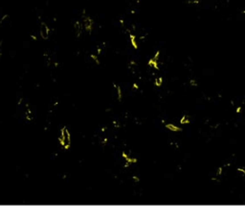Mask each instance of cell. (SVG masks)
<instances>
[{"mask_svg":"<svg viewBox=\"0 0 245 221\" xmlns=\"http://www.w3.org/2000/svg\"><path fill=\"white\" fill-rule=\"evenodd\" d=\"M59 143L61 144L62 147H64L65 149L69 148L70 144H71V136H70V133L69 131L67 130L66 128H63L60 132L59 138Z\"/></svg>","mask_w":245,"mask_h":221,"instance_id":"cell-1","label":"cell"},{"mask_svg":"<svg viewBox=\"0 0 245 221\" xmlns=\"http://www.w3.org/2000/svg\"><path fill=\"white\" fill-rule=\"evenodd\" d=\"M39 34H40L41 38L43 39H48L50 36V29L46 23L42 22L40 25V29H39Z\"/></svg>","mask_w":245,"mask_h":221,"instance_id":"cell-2","label":"cell"},{"mask_svg":"<svg viewBox=\"0 0 245 221\" xmlns=\"http://www.w3.org/2000/svg\"><path fill=\"white\" fill-rule=\"evenodd\" d=\"M1 55H2V51H1V49H0V57H1Z\"/></svg>","mask_w":245,"mask_h":221,"instance_id":"cell-3","label":"cell"}]
</instances>
